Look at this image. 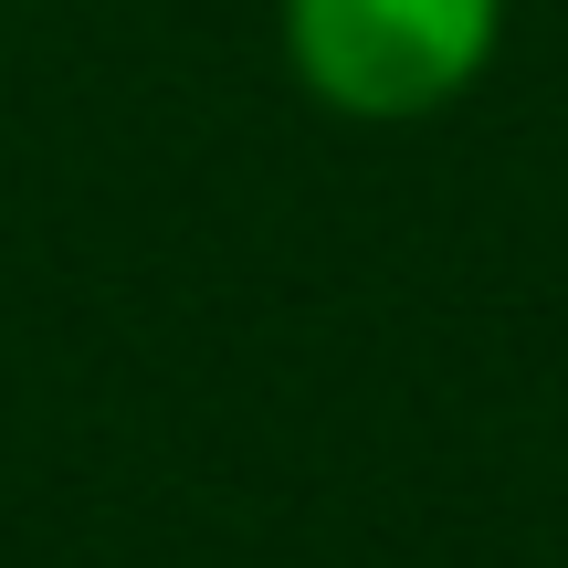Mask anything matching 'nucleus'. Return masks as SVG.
Returning <instances> with one entry per match:
<instances>
[{
	"label": "nucleus",
	"mask_w": 568,
	"mask_h": 568,
	"mask_svg": "<svg viewBox=\"0 0 568 568\" xmlns=\"http://www.w3.org/2000/svg\"><path fill=\"white\" fill-rule=\"evenodd\" d=\"M516 0H274L284 74L347 126L453 116L506 53Z\"/></svg>",
	"instance_id": "obj_1"
}]
</instances>
